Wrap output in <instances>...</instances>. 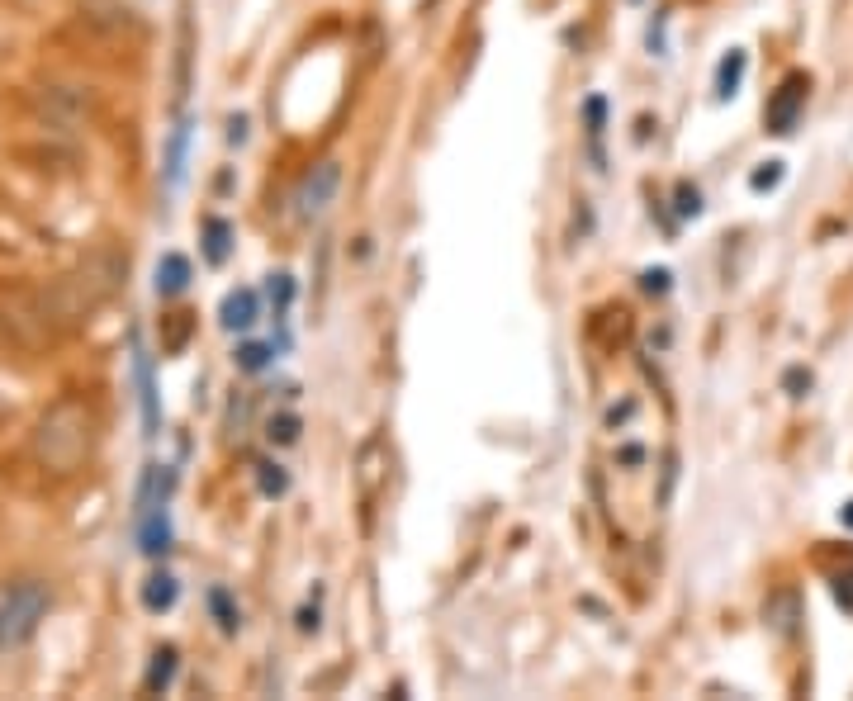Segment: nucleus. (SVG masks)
<instances>
[{
	"mask_svg": "<svg viewBox=\"0 0 853 701\" xmlns=\"http://www.w3.org/2000/svg\"><path fill=\"white\" fill-rule=\"evenodd\" d=\"M128 275V256L114 247H100L72 270L38 285H10L0 289V332L24 351H48L62 337H72L81 323L119 294Z\"/></svg>",
	"mask_w": 853,
	"mask_h": 701,
	"instance_id": "1",
	"label": "nucleus"
},
{
	"mask_svg": "<svg viewBox=\"0 0 853 701\" xmlns=\"http://www.w3.org/2000/svg\"><path fill=\"white\" fill-rule=\"evenodd\" d=\"M100 446V413L81 394H62L43 408L29 432V455L48 479H76L95 460Z\"/></svg>",
	"mask_w": 853,
	"mask_h": 701,
	"instance_id": "2",
	"label": "nucleus"
},
{
	"mask_svg": "<svg viewBox=\"0 0 853 701\" xmlns=\"http://www.w3.org/2000/svg\"><path fill=\"white\" fill-rule=\"evenodd\" d=\"M48 612H53V588L43 578L24 574L0 583V654L29 645L38 635V626L48 621Z\"/></svg>",
	"mask_w": 853,
	"mask_h": 701,
	"instance_id": "3",
	"label": "nucleus"
},
{
	"mask_svg": "<svg viewBox=\"0 0 853 701\" xmlns=\"http://www.w3.org/2000/svg\"><path fill=\"white\" fill-rule=\"evenodd\" d=\"M389 460H394V455H389V441H384L380 432L365 436L361 450H356V498H361L365 517L380 507L384 488H389Z\"/></svg>",
	"mask_w": 853,
	"mask_h": 701,
	"instance_id": "4",
	"label": "nucleus"
},
{
	"mask_svg": "<svg viewBox=\"0 0 853 701\" xmlns=\"http://www.w3.org/2000/svg\"><path fill=\"white\" fill-rule=\"evenodd\" d=\"M337 190H342V166H337V162H318L309 176L299 180V190H294V209H299V218L327 214V204L337 199Z\"/></svg>",
	"mask_w": 853,
	"mask_h": 701,
	"instance_id": "5",
	"label": "nucleus"
},
{
	"mask_svg": "<svg viewBox=\"0 0 853 701\" xmlns=\"http://www.w3.org/2000/svg\"><path fill=\"white\" fill-rule=\"evenodd\" d=\"M806 90H811L806 72H792L778 90H773V100H768V109H763V119H768V133H778V138H787V133L797 128L801 109H806Z\"/></svg>",
	"mask_w": 853,
	"mask_h": 701,
	"instance_id": "6",
	"label": "nucleus"
},
{
	"mask_svg": "<svg viewBox=\"0 0 853 701\" xmlns=\"http://www.w3.org/2000/svg\"><path fill=\"white\" fill-rule=\"evenodd\" d=\"M190 285V261L185 256H162V266H157V294H181Z\"/></svg>",
	"mask_w": 853,
	"mask_h": 701,
	"instance_id": "7",
	"label": "nucleus"
},
{
	"mask_svg": "<svg viewBox=\"0 0 853 701\" xmlns=\"http://www.w3.org/2000/svg\"><path fill=\"white\" fill-rule=\"evenodd\" d=\"M223 323H228V327H252L256 323V294H252V289H237V294H228V304H223Z\"/></svg>",
	"mask_w": 853,
	"mask_h": 701,
	"instance_id": "8",
	"label": "nucleus"
},
{
	"mask_svg": "<svg viewBox=\"0 0 853 701\" xmlns=\"http://www.w3.org/2000/svg\"><path fill=\"white\" fill-rule=\"evenodd\" d=\"M171 673H176V645H162L157 654H152V668H147L143 687L147 692H162V687L171 683Z\"/></svg>",
	"mask_w": 853,
	"mask_h": 701,
	"instance_id": "9",
	"label": "nucleus"
},
{
	"mask_svg": "<svg viewBox=\"0 0 853 701\" xmlns=\"http://www.w3.org/2000/svg\"><path fill=\"white\" fill-rule=\"evenodd\" d=\"M143 602L152 607V612H166V607L176 602V578H171V574H152V578H147V588H143Z\"/></svg>",
	"mask_w": 853,
	"mask_h": 701,
	"instance_id": "10",
	"label": "nucleus"
},
{
	"mask_svg": "<svg viewBox=\"0 0 853 701\" xmlns=\"http://www.w3.org/2000/svg\"><path fill=\"white\" fill-rule=\"evenodd\" d=\"M138 384H143V422L147 436H157V394H152V360L138 356Z\"/></svg>",
	"mask_w": 853,
	"mask_h": 701,
	"instance_id": "11",
	"label": "nucleus"
},
{
	"mask_svg": "<svg viewBox=\"0 0 853 701\" xmlns=\"http://www.w3.org/2000/svg\"><path fill=\"white\" fill-rule=\"evenodd\" d=\"M204 237H209V242H204V256L218 266V261L228 256V223H223V218H209V223H204Z\"/></svg>",
	"mask_w": 853,
	"mask_h": 701,
	"instance_id": "12",
	"label": "nucleus"
},
{
	"mask_svg": "<svg viewBox=\"0 0 853 701\" xmlns=\"http://www.w3.org/2000/svg\"><path fill=\"white\" fill-rule=\"evenodd\" d=\"M740 76H745V53H730L726 62H721V81H716V90H721V95H735Z\"/></svg>",
	"mask_w": 853,
	"mask_h": 701,
	"instance_id": "13",
	"label": "nucleus"
},
{
	"mask_svg": "<svg viewBox=\"0 0 853 701\" xmlns=\"http://www.w3.org/2000/svg\"><path fill=\"white\" fill-rule=\"evenodd\" d=\"M266 436H271V441H280V446H290L294 436H299V417H271V427H266Z\"/></svg>",
	"mask_w": 853,
	"mask_h": 701,
	"instance_id": "14",
	"label": "nucleus"
},
{
	"mask_svg": "<svg viewBox=\"0 0 853 701\" xmlns=\"http://www.w3.org/2000/svg\"><path fill=\"white\" fill-rule=\"evenodd\" d=\"M185 332H190V313H171V337H166V351H181L185 346Z\"/></svg>",
	"mask_w": 853,
	"mask_h": 701,
	"instance_id": "15",
	"label": "nucleus"
},
{
	"mask_svg": "<svg viewBox=\"0 0 853 701\" xmlns=\"http://www.w3.org/2000/svg\"><path fill=\"white\" fill-rule=\"evenodd\" d=\"M778 180H782V166L768 162V171H759V176H754V190H768V185H778Z\"/></svg>",
	"mask_w": 853,
	"mask_h": 701,
	"instance_id": "16",
	"label": "nucleus"
},
{
	"mask_svg": "<svg viewBox=\"0 0 853 701\" xmlns=\"http://www.w3.org/2000/svg\"><path fill=\"white\" fill-rule=\"evenodd\" d=\"M242 365L247 370H261L266 365V346H242Z\"/></svg>",
	"mask_w": 853,
	"mask_h": 701,
	"instance_id": "17",
	"label": "nucleus"
},
{
	"mask_svg": "<svg viewBox=\"0 0 853 701\" xmlns=\"http://www.w3.org/2000/svg\"><path fill=\"white\" fill-rule=\"evenodd\" d=\"M835 597H839V602H844V607L853 612V574H849V578H844V574L835 578Z\"/></svg>",
	"mask_w": 853,
	"mask_h": 701,
	"instance_id": "18",
	"label": "nucleus"
},
{
	"mask_svg": "<svg viewBox=\"0 0 853 701\" xmlns=\"http://www.w3.org/2000/svg\"><path fill=\"white\" fill-rule=\"evenodd\" d=\"M844 522H849V526H853V503H849V507H844Z\"/></svg>",
	"mask_w": 853,
	"mask_h": 701,
	"instance_id": "19",
	"label": "nucleus"
}]
</instances>
